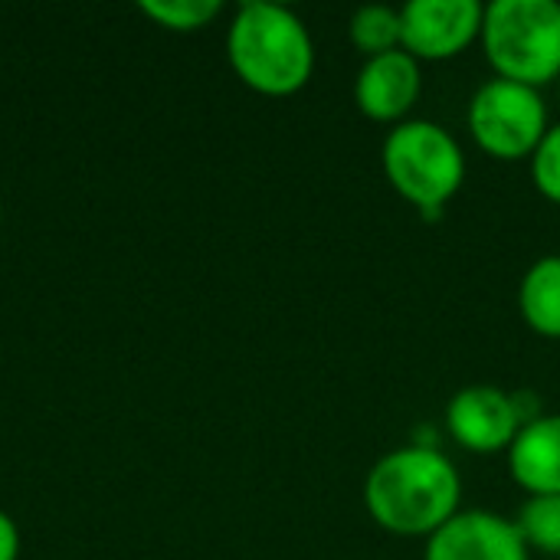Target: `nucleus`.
<instances>
[{
  "label": "nucleus",
  "instance_id": "nucleus-1",
  "mask_svg": "<svg viewBox=\"0 0 560 560\" xmlns=\"http://www.w3.org/2000/svg\"><path fill=\"white\" fill-rule=\"evenodd\" d=\"M463 479L433 446H404L377 459L364 479V509L397 538H433L459 515Z\"/></svg>",
  "mask_w": 560,
  "mask_h": 560
},
{
  "label": "nucleus",
  "instance_id": "nucleus-2",
  "mask_svg": "<svg viewBox=\"0 0 560 560\" xmlns=\"http://www.w3.org/2000/svg\"><path fill=\"white\" fill-rule=\"evenodd\" d=\"M226 56L240 82L269 98L302 92L315 72L312 33L282 3H243L226 33Z\"/></svg>",
  "mask_w": 560,
  "mask_h": 560
},
{
  "label": "nucleus",
  "instance_id": "nucleus-3",
  "mask_svg": "<svg viewBox=\"0 0 560 560\" xmlns=\"http://www.w3.org/2000/svg\"><path fill=\"white\" fill-rule=\"evenodd\" d=\"M482 49L499 79L541 89L560 79L558 0H495L482 13Z\"/></svg>",
  "mask_w": 560,
  "mask_h": 560
},
{
  "label": "nucleus",
  "instance_id": "nucleus-4",
  "mask_svg": "<svg viewBox=\"0 0 560 560\" xmlns=\"http://www.w3.org/2000/svg\"><path fill=\"white\" fill-rule=\"evenodd\" d=\"M381 164L387 184L427 217L440 213L466 180V158L459 141L443 125L423 118L394 125L384 141Z\"/></svg>",
  "mask_w": 560,
  "mask_h": 560
},
{
  "label": "nucleus",
  "instance_id": "nucleus-5",
  "mask_svg": "<svg viewBox=\"0 0 560 560\" xmlns=\"http://www.w3.org/2000/svg\"><path fill=\"white\" fill-rule=\"evenodd\" d=\"M469 135L495 161H525L548 135V105L538 89L492 79L469 102Z\"/></svg>",
  "mask_w": 560,
  "mask_h": 560
},
{
  "label": "nucleus",
  "instance_id": "nucleus-6",
  "mask_svg": "<svg viewBox=\"0 0 560 560\" xmlns=\"http://www.w3.org/2000/svg\"><path fill=\"white\" fill-rule=\"evenodd\" d=\"M482 13L476 0H410L400 10V49L417 62H446L479 39Z\"/></svg>",
  "mask_w": 560,
  "mask_h": 560
},
{
  "label": "nucleus",
  "instance_id": "nucleus-7",
  "mask_svg": "<svg viewBox=\"0 0 560 560\" xmlns=\"http://www.w3.org/2000/svg\"><path fill=\"white\" fill-rule=\"evenodd\" d=\"M528 423L522 404L515 394H505L492 384H472L463 387L446 404V427L450 436L476 456H495L509 453L518 430Z\"/></svg>",
  "mask_w": 560,
  "mask_h": 560
},
{
  "label": "nucleus",
  "instance_id": "nucleus-8",
  "mask_svg": "<svg viewBox=\"0 0 560 560\" xmlns=\"http://www.w3.org/2000/svg\"><path fill=\"white\" fill-rule=\"evenodd\" d=\"M423 560H532L515 522L495 512H459L433 538Z\"/></svg>",
  "mask_w": 560,
  "mask_h": 560
},
{
  "label": "nucleus",
  "instance_id": "nucleus-9",
  "mask_svg": "<svg viewBox=\"0 0 560 560\" xmlns=\"http://www.w3.org/2000/svg\"><path fill=\"white\" fill-rule=\"evenodd\" d=\"M420 92H423L420 62L404 49L368 59L354 79V102L361 115L381 125L407 121V115L420 102Z\"/></svg>",
  "mask_w": 560,
  "mask_h": 560
},
{
  "label": "nucleus",
  "instance_id": "nucleus-10",
  "mask_svg": "<svg viewBox=\"0 0 560 560\" xmlns=\"http://www.w3.org/2000/svg\"><path fill=\"white\" fill-rule=\"evenodd\" d=\"M509 469L528 495H560V413L532 417L518 430Z\"/></svg>",
  "mask_w": 560,
  "mask_h": 560
},
{
  "label": "nucleus",
  "instance_id": "nucleus-11",
  "mask_svg": "<svg viewBox=\"0 0 560 560\" xmlns=\"http://www.w3.org/2000/svg\"><path fill=\"white\" fill-rule=\"evenodd\" d=\"M518 308L535 335L560 338V256H545L525 272Z\"/></svg>",
  "mask_w": 560,
  "mask_h": 560
},
{
  "label": "nucleus",
  "instance_id": "nucleus-12",
  "mask_svg": "<svg viewBox=\"0 0 560 560\" xmlns=\"http://www.w3.org/2000/svg\"><path fill=\"white\" fill-rule=\"evenodd\" d=\"M348 36L368 59L394 52L400 49V10L387 3H368L351 16Z\"/></svg>",
  "mask_w": 560,
  "mask_h": 560
},
{
  "label": "nucleus",
  "instance_id": "nucleus-13",
  "mask_svg": "<svg viewBox=\"0 0 560 560\" xmlns=\"http://www.w3.org/2000/svg\"><path fill=\"white\" fill-rule=\"evenodd\" d=\"M528 551L560 558V495H532L515 518Z\"/></svg>",
  "mask_w": 560,
  "mask_h": 560
},
{
  "label": "nucleus",
  "instance_id": "nucleus-14",
  "mask_svg": "<svg viewBox=\"0 0 560 560\" xmlns=\"http://www.w3.org/2000/svg\"><path fill=\"white\" fill-rule=\"evenodd\" d=\"M141 13L171 33H194L210 26L220 13V0H141Z\"/></svg>",
  "mask_w": 560,
  "mask_h": 560
},
{
  "label": "nucleus",
  "instance_id": "nucleus-15",
  "mask_svg": "<svg viewBox=\"0 0 560 560\" xmlns=\"http://www.w3.org/2000/svg\"><path fill=\"white\" fill-rule=\"evenodd\" d=\"M532 180L551 203H560V121L548 128L538 151L532 154Z\"/></svg>",
  "mask_w": 560,
  "mask_h": 560
},
{
  "label": "nucleus",
  "instance_id": "nucleus-16",
  "mask_svg": "<svg viewBox=\"0 0 560 560\" xmlns=\"http://www.w3.org/2000/svg\"><path fill=\"white\" fill-rule=\"evenodd\" d=\"M16 558H20V528L7 512H0V560Z\"/></svg>",
  "mask_w": 560,
  "mask_h": 560
},
{
  "label": "nucleus",
  "instance_id": "nucleus-17",
  "mask_svg": "<svg viewBox=\"0 0 560 560\" xmlns=\"http://www.w3.org/2000/svg\"><path fill=\"white\" fill-rule=\"evenodd\" d=\"M0 217H3V203H0Z\"/></svg>",
  "mask_w": 560,
  "mask_h": 560
},
{
  "label": "nucleus",
  "instance_id": "nucleus-18",
  "mask_svg": "<svg viewBox=\"0 0 560 560\" xmlns=\"http://www.w3.org/2000/svg\"><path fill=\"white\" fill-rule=\"evenodd\" d=\"M558 85H560V79H558Z\"/></svg>",
  "mask_w": 560,
  "mask_h": 560
}]
</instances>
